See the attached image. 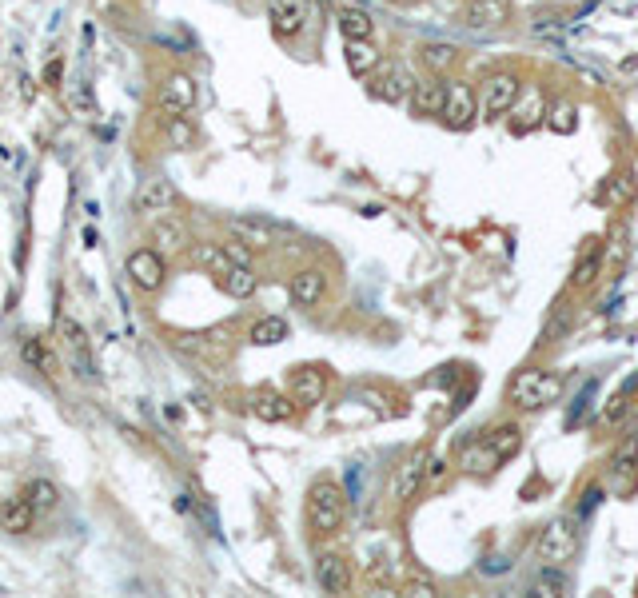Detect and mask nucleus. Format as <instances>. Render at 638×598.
<instances>
[{
    "label": "nucleus",
    "mask_w": 638,
    "mask_h": 598,
    "mask_svg": "<svg viewBox=\"0 0 638 598\" xmlns=\"http://www.w3.org/2000/svg\"><path fill=\"white\" fill-rule=\"evenodd\" d=\"M304 519H308V531L316 535V539H327V535H335L339 527H343V519H347V495H343V487L335 483V479H316L312 487H308V499H304Z\"/></svg>",
    "instance_id": "f257e3e1"
},
{
    "label": "nucleus",
    "mask_w": 638,
    "mask_h": 598,
    "mask_svg": "<svg viewBox=\"0 0 638 598\" xmlns=\"http://www.w3.org/2000/svg\"><path fill=\"white\" fill-rule=\"evenodd\" d=\"M511 403L519 411H543L551 403H559L563 395V371H551V367H527L511 379Z\"/></svg>",
    "instance_id": "f03ea898"
},
{
    "label": "nucleus",
    "mask_w": 638,
    "mask_h": 598,
    "mask_svg": "<svg viewBox=\"0 0 638 598\" xmlns=\"http://www.w3.org/2000/svg\"><path fill=\"white\" fill-rule=\"evenodd\" d=\"M583 547V535H579V519L575 515H559L551 519L543 531H539V543H535V555L543 567H567Z\"/></svg>",
    "instance_id": "7ed1b4c3"
},
{
    "label": "nucleus",
    "mask_w": 638,
    "mask_h": 598,
    "mask_svg": "<svg viewBox=\"0 0 638 598\" xmlns=\"http://www.w3.org/2000/svg\"><path fill=\"white\" fill-rule=\"evenodd\" d=\"M519 92H523L519 72H491V76L483 80V88H479V112H483L487 120H499V116H507V112L515 108Z\"/></svg>",
    "instance_id": "20e7f679"
},
{
    "label": "nucleus",
    "mask_w": 638,
    "mask_h": 598,
    "mask_svg": "<svg viewBox=\"0 0 638 598\" xmlns=\"http://www.w3.org/2000/svg\"><path fill=\"white\" fill-rule=\"evenodd\" d=\"M479 92L467 84V80H451L447 84V96H443V124L447 128H455V132H467V128H475L479 124Z\"/></svg>",
    "instance_id": "39448f33"
},
{
    "label": "nucleus",
    "mask_w": 638,
    "mask_h": 598,
    "mask_svg": "<svg viewBox=\"0 0 638 598\" xmlns=\"http://www.w3.org/2000/svg\"><path fill=\"white\" fill-rule=\"evenodd\" d=\"M607 491L615 499H635L638 495V443H623L611 463H607Z\"/></svg>",
    "instance_id": "423d86ee"
},
{
    "label": "nucleus",
    "mask_w": 638,
    "mask_h": 598,
    "mask_svg": "<svg viewBox=\"0 0 638 598\" xmlns=\"http://www.w3.org/2000/svg\"><path fill=\"white\" fill-rule=\"evenodd\" d=\"M156 108L172 120V116H188L196 108V80L188 72H168L160 80V92H156Z\"/></svg>",
    "instance_id": "0eeeda50"
},
{
    "label": "nucleus",
    "mask_w": 638,
    "mask_h": 598,
    "mask_svg": "<svg viewBox=\"0 0 638 598\" xmlns=\"http://www.w3.org/2000/svg\"><path fill=\"white\" fill-rule=\"evenodd\" d=\"M124 272H128V280H132L140 292L156 296V292L164 288L168 264H164V252H156V248H136V252L128 256V264H124Z\"/></svg>",
    "instance_id": "6e6552de"
},
{
    "label": "nucleus",
    "mask_w": 638,
    "mask_h": 598,
    "mask_svg": "<svg viewBox=\"0 0 638 598\" xmlns=\"http://www.w3.org/2000/svg\"><path fill=\"white\" fill-rule=\"evenodd\" d=\"M308 16H312L308 0H268V20L276 40H296L308 28Z\"/></svg>",
    "instance_id": "1a4fd4ad"
},
{
    "label": "nucleus",
    "mask_w": 638,
    "mask_h": 598,
    "mask_svg": "<svg viewBox=\"0 0 638 598\" xmlns=\"http://www.w3.org/2000/svg\"><path fill=\"white\" fill-rule=\"evenodd\" d=\"M56 331H60V339H64V351H68L72 363H76V375L92 379V375H96V363H92V339H88V331H84L72 315H60V319H56Z\"/></svg>",
    "instance_id": "9d476101"
},
{
    "label": "nucleus",
    "mask_w": 638,
    "mask_h": 598,
    "mask_svg": "<svg viewBox=\"0 0 638 598\" xmlns=\"http://www.w3.org/2000/svg\"><path fill=\"white\" fill-rule=\"evenodd\" d=\"M172 208H176V188H172V180H164V176L144 180L140 192H136V200H132V212H136V216H168Z\"/></svg>",
    "instance_id": "9b49d317"
},
{
    "label": "nucleus",
    "mask_w": 638,
    "mask_h": 598,
    "mask_svg": "<svg viewBox=\"0 0 638 598\" xmlns=\"http://www.w3.org/2000/svg\"><path fill=\"white\" fill-rule=\"evenodd\" d=\"M423 479H427V451L423 447H415L403 463H399V471H395V503H415L419 499V491H423Z\"/></svg>",
    "instance_id": "f8f14e48"
},
{
    "label": "nucleus",
    "mask_w": 638,
    "mask_h": 598,
    "mask_svg": "<svg viewBox=\"0 0 638 598\" xmlns=\"http://www.w3.org/2000/svg\"><path fill=\"white\" fill-rule=\"evenodd\" d=\"M316 583H319V591H327V595H347L351 583H355L351 563H347L343 555H335V551H323L316 559Z\"/></svg>",
    "instance_id": "ddd939ff"
},
{
    "label": "nucleus",
    "mask_w": 638,
    "mask_h": 598,
    "mask_svg": "<svg viewBox=\"0 0 638 598\" xmlns=\"http://www.w3.org/2000/svg\"><path fill=\"white\" fill-rule=\"evenodd\" d=\"M288 296L296 307H319V299L327 296V272L323 268H300L288 284Z\"/></svg>",
    "instance_id": "4468645a"
},
{
    "label": "nucleus",
    "mask_w": 638,
    "mask_h": 598,
    "mask_svg": "<svg viewBox=\"0 0 638 598\" xmlns=\"http://www.w3.org/2000/svg\"><path fill=\"white\" fill-rule=\"evenodd\" d=\"M411 76L403 72V64H391V68H383L375 80H371V96L375 100H383V104H403L407 96H411Z\"/></svg>",
    "instance_id": "2eb2a0df"
},
{
    "label": "nucleus",
    "mask_w": 638,
    "mask_h": 598,
    "mask_svg": "<svg viewBox=\"0 0 638 598\" xmlns=\"http://www.w3.org/2000/svg\"><path fill=\"white\" fill-rule=\"evenodd\" d=\"M515 120H511V132L515 136H523V132H531V128H539L543 120H547V100H543V92L539 88H527V92H519V100H515Z\"/></svg>",
    "instance_id": "dca6fc26"
},
{
    "label": "nucleus",
    "mask_w": 638,
    "mask_h": 598,
    "mask_svg": "<svg viewBox=\"0 0 638 598\" xmlns=\"http://www.w3.org/2000/svg\"><path fill=\"white\" fill-rule=\"evenodd\" d=\"M252 415L264 419V423H288L296 415V399L292 395H280L272 387L264 391H252Z\"/></svg>",
    "instance_id": "f3484780"
},
{
    "label": "nucleus",
    "mask_w": 638,
    "mask_h": 598,
    "mask_svg": "<svg viewBox=\"0 0 638 598\" xmlns=\"http://www.w3.org/2000/svg\"><path fill=\"white\" fill-rule=\"evenodd\" d=\"M327 395V375L319 367H296L292 371V399L296 407H319Z\"/></svg>",
    "instance_id": "a211bd4d"
},
{
    "label": "nucleus",
    "mask_w": 638,
    "mask_h": 598,
    "mask_svg": "<svg viewBox=\"0 0 638 598\" xmlns=\"http://www.w3.org/2000/svg\"><path fill=\"white\" fill-rule=\"evenodd\" d=\"M228 228H232V236H236V240H244L252 252H256V248H272V244H276V236H280V228H276V224L256 220V216H232V220H228Z\"/></svg>",
    "instance_id": "6ab92c4d"
},
{
    "label": "nucleus",
    "mask_w": 638,
    "mask_h": 598,
    "mask_svg": "<svg viewBox=\"0 0 638 598\" xmlns=\"http://www.w3.org/2000/svg\"><path fill=\"white\" fill-rule=\"evenodd\" d=\"M443 96H447V84H439V80H415L411 84V96H407V104H411V116H443Z\"/></svg>",
    "instance_id": "aec40b11"
},
{
    "label": "nucleus",
    "mask_w": 638,
    "mask_h": 598,
    "mask_svg": "<svg viewBox=\"0 0 638 598\" xmlns=\"http://www.w3.org/2000/svg\"><path fill=\"white\" fill-rule=\"evenodd\" d=\"M152 244H156V252H164V256H180V252L192 248L188 228H184L180 220H172V216H156V224H152Z\"/></svg>",
    "instance_id": "412c9836"
},
{
    "label": "nucleus",
    "mask_w": 638,
    "mask_h": 598,
    "mask_svg": "<svg viewBox=\"0 0 638 598\" xmlns=\"http://www.w3.org/2000/svg\"><path fill=\"white\" fill-rule=\"evenodd\" d=\"M36 515H40V511L28 503V495L4 499V503H0V531H8V535H28L32 523H36Z\"/></svg>",
    "instance_id": "4be33fe9"
},
{
    "label": "nucleus",
    "mask_w": 638,
    "mask_h": 598,
    "mask_svg": "<svg viewBox=\"0 0 638 598\" xmlns=\"http://www.w3.org/2000/svg\"><path fill=\"white\" fill-rule=\"evenodd\" d=\"M507 16H511L507 0H467V8H463L467 28H499V24H507Z\"/></svg>",
    "instance_id": "5701e85b"
},
{
    "label": "nucleus",
    "mask_w": 638,
    "mask_h": 598,
    "mask_svg": "<svg viewBox=\"0 0 638 598\" xmlns=\"http://www.w3.org/2000/svg\"><path fill=\"white\" fill-rule=\"evenodd\" d=\"M343 60L351 76H375V68L383 64V52L371 40H343Z\"/></svg>",
    "instance_id": "b1692460"
},
{
    "label": "nucleus",
    "mask_w": 638,
    "mask_h": 598,
    "mask_svg": "<svg viewBox=\"0 0 638 598\" xmlns=\"http://www.w3.org/2000/svg\"><path fill=\"white\" fill-rule=\"evenodd\" d=\"M499 463H503V459L491 451L487 439H475V443H467V447L459 451V467L471 471V475H487V471H495Z\"/></svg>",
    "instance_id": "393cba45"
},
{
    "label": "nucleus",
    "mask_w": 638,
    "mask_h": 598,
    "mask_svg": "<svg viewBox=\"0 0 638 598\" xmlns=\"http://www.w3.org/2000/svg\"><path fill=\"white\" fill-rule=\"evenodd\" d=\"M339 32H343V40H371V32H375L371 12H367V8H359V4L339 8Z\"/></svg>",
    "instance_id": "a878e982"
},
{
    "label": "nucleus",
    "mask_w": 638,
    "mask_h": 598,
    "mask_svg": "<svg viewBox=\"0 0 638 598\" xmlns=\"http://www.w3.org/2000/svg\"><path fill=\"white\" fill-rule=\"evenodd\" d=\"M220 284L232 299H252L260 288V276L252 272V264H232L228 276H220Z\"/></svg>",
    "instance_id": "bb28decb"
},
{
    "label": "nucleus",
    "mask_w": 638,
    "mask_h": 598,
    "mask_svg": "<svg viewBox=\"0 0 638 598\" xmlns=\"http://www.w3.org/2000/svg\"><path fill=\"white\" fill-rule=\"evenodd\" d=\"M419 60H423V68H431L435 76H443V72H451V68L459 64V48H455V44L427 40V44L419 48Z\"/></svg>",
    "instance_id": "cd10ccee"
},
{
    "label": "nucleus",
    "mask_w": 638,
    "mask_h": 598,
    "mask_svg": "<svg viewBox=\"0 0 638 598\" xmlns=\"http://www.w3.org/2000/svg\"><path fill=\"white\" fill-rule=\"evenodd\" d=\"M192 264L204 268V272H212V276H228L232 256H228L224 244H196V248H192Z\"/></svg>",
    "instance_id": "c85d7f7f"
},
{
    "label": "nucleus",
    "mask_w": 638,
    "mask_h": 598,
    "mask_svg": "<svg viewBox=\"0 0 638 598\" xmlns=\"http://www.w3.org/2000/svg\"><path fill=\"white\" fill-rule=\"evenodd\" d=\"M248 339H252L256 347H276V343H284V339H288V319H280V315H264V319H256V323H252Z\"/></svg>",
    "instance_id": "c756f323"
},
{
    "label": "nucleus",
    "mask_w": 638,
    "mask_h": 598,
    "mask_svg": "<svg viewBox=\"0 0 638 598\" xmlns=\"http://www.w3.org/2000/svg\"><path fill=\"white\" fill-rule=\"evenodd\" d=\"M638 196V180L631 172H615V176H607V184H603V200L607 204H615V208H627V204H635Z\"/></svg>",
    "instance_id": "7c9ffc66"
},
{
    "label": "nucleus",
    "mask_w": 638,
    "mask_h": 598,
    "mask_svg": "<svg viewBox=\"0 0 638 598\" xmlns=\"http://www.w3.org/2000/svg\"><path fill=\"white\" fill-rule=\"evenodd\" d=\"M483 439L491 443V451H495L503 463H507L511 455H519V447H523V431H519L515 423H499V427H495L491 435H483Z\"/></svg>",
    "instance_id": "2f4dec72"
},
{
    "label": "nucleus",
    "mask_w": 638,
    "mask_h": 598,
    "mask_svg": "<svg viewBox=\"0 0 638 598\" xmlns=\"http://www.w3.org/2000/svg\"><path fill=\"white\" fill-rule=\"evenodd\" d=\"M599 272H603V256H599V248H587V256H583V260L575 264V272H571V288H579V292L595 288Z\"/></svg>",
    "instance_id": "473e14b6"
},
{
    "label": "nucleus",
    "mask_w": 638,
    "mask_h": 598,
    "mask_svg": "<svg viewBox=\"0 0 638 598\" xmlns=\"http://www.w3.org/2000/svg\"><path fill=\"white\" fill-rule=\"evenodd\" d=\"M20 359H24L28 367L44 371V375H52V371H56V359H52V351L44 347V339H40V335H28V339L20 343Z\"/></svg>",
    "instance_id": "72a5a7b5"
},
{
    "label": "nucleus",
    "mask_w": 638,
    "mask_h": 598,
    "mask_svg": "<svg viewBox=\"0 0 638 598\" xmlns=\"http://www.w3.org/2000/svg\"><path fill=\"white\" fill-rule=\"evenodd\" d=\"M547 124H551V132H559V136H571V132L579 128V108H575L571 100H559V104L547 108Z\"/></svg>",
    "instance_id": "f704fd0d"
},
{
    "label": "nucleus",
    "mask_w": 638,
    "mask_h": 598,
    "mask_svg": "<svg viewBox=\"0 0 638 598\" xmlns=\"http://www.w3.org/2000/svg\"><path fill=\"white\" fill-rule=\"evenodd\" d=\"M24 495H28V503H32L40 515L56 511V503H60V491H56V483H48V479H32Z\"/></svg>",
    "instance_id": "c9c22d12"
},
{
    "label": "nucleus",
    "mask_w": 638,
    "mask_h": 598,
    "mask_svg": "<svg viewBox=\"0 0 638 598\" xmlns=\"http://www.w3.org/2000/svg\"><path fill=\"white\" fill-rule=\"evenodd\" d=\"M64 104H68L76 116H96V100H92V88H88L84 80L68 84V92H64Z\"/></svg>",
    "instance_id": "e433bc0d"
},
{
    "label": "nucleus",
    "mask_w": 638,
    "mask_h": 598,
    "mask_svg": "<svg viewBox=\"0 0 638 598\" xmlns=\"http://www.w3.org/2000/svg\"><path fill=\"white\" fill-rule=\"evenodd\" d=\"M168 140H172V148H192V144H196L192 120H188V116H172V120H168Z\"/></svg>",
    "instance_id": "4c0bfd02"
},
{
    "label": "nucleus",
    "mask_w": 638,
    "mask_h": 598,
    "mask_svg": "<svg viewBox=\"0 0 638 598\" xmlns=\"http://www.w3.org/2000/svg\"><path fill=\"white\" fill-rule=\"evenodd\" d=\"M224 248H228V256H232V264H252V248H248L244 240H236V236H232Z\"/></svg>",
    "instance_id": "58836bf2"
},
{
    "label": "nucleus",
    "mask_w": 638,
    "mask_h": 598,
    "mask_svg": "<svg viewBox=\"0 0 638 598\" xmlns=\"http://www.w3.org/2000/svg\"><path fill=\"white\" fill-rule=\"evenodd\" d=\"M44 80H48V84H56V80H60V60H52V64L44 68Z\"/></svg>",
    "instance_id": "ea45409f"
},
{
    "label": "nucleus",
    "mask_w": 638,
    "mask_h": 598,
    "mask_svg": "<svg viewBox=\"0 0 638 598\" xmlns=\"http://www.w3.org/2000/svg\"><path fill=\"white\" fill-rule=\"evenodd\" d=\"M387 4H407V0H387Z\"/></svg>",
    "instance_id": "a19ab883"
}]
</instances>
